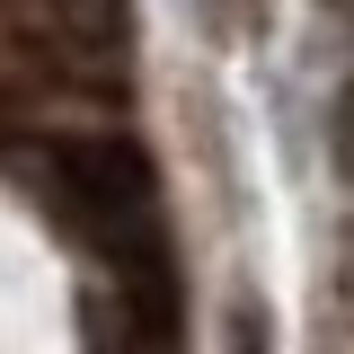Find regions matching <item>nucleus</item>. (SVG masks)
Listing matches in <instances>:
<instances>
[{"instance_id": "f257e3e1", "label": "nucleus", "mask_w": 354, "mask_h": 354, "mask_svg": "<svg viewBox=\"0 0 354 354\" xmlns=\"http://www.w3.org/2000/svg\"><path fill=\"white\" fill-rule=\"evenodd\" d=\"M337 169L354 177V71H346V88H337Z\"/></svg>"}]
</instances>
